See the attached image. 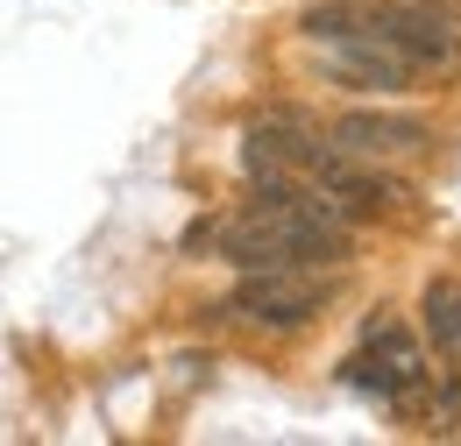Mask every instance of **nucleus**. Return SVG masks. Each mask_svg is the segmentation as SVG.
Wrapping results in <instances>:
<instances>
[{
    "label": "nucleus",
    "instance_id": "0eeeda50",
    "mask_svg": "<svg viewBox=\"0 0 461 446\" xmlns=\"http://www.w3.org/2000/svg\"><path fill=\"white\" fill-rule=\"evenodd\" d=\"M419 319H426V340H433V354L447 361L461 376V283L433 277L426 283V298H419Z\"/></svg>",
    "mask_w": 461,
    "mask_h": 446
},
{
    "label": "nucleus",
    "instance_id": "7ed1b4c3",
    "mask_svg": "<svg viewBox=\"0 0 461 446\" xmlns=\"http://www.w3.org/2000/svg\"><path fill=\"white\" fill-rule=\"evenodd\" d=\"M234 319H249V326H305L312 312H320V283L312 270H241V290L228 298Z\"/></svg>",
    "mask_w": 461,
    "mask_h": 446
},
{
    "label": "nucleus",
    "instance_id": "f03ea898",
    "mask_svg": "<svg viewBox=\"0 0 461 446\" xmlns=\"http://www.w3.org/2000/svg\"><path fill=\"white\" fill-rule=\"evenodd\" d=\"M305 36L320 43L327 71H334L341 85H355V93H404V85L419 78L398 57V43L369 22V7H312V14H305Z\"/></svg>",
    "mask_w": 461,
    "mask_h": 446
},
{
    "label": "nucleus",
    "instance_id": "20e7f679",
    "mask_svg": "<svg viewBox=\"0 0 461 446\" xmlns=\"http://www.w3.org/2000/svg\"><path fill=\"white\" fill-rule=\"evenodd\" d=\"M348 369H355L362 390H376L384 404H411L419 383H426V354H419V340L404 334V326H376L369 347H362Z\"/></svg>",
    "mask_w": 461,
    "mask_h": 446
},
{
    "label": "nucleus",
    "instance_id": "f257e3e1",
    "mask_svg": "<svg viewBox=\"0 0 461 446\" xmlns=\"http://www.w3.org/2000/svg\"><path fill=\"white\" fill-rule=\"evenodd\" d=\"M213 241L234 270H334L348 263V213L305 177H285L256 184L234 220H213Z\"/></svg>",
    "mask_w": 461,
    "mask_h": 446
},
{
    "label": "nucleus",
    "instance_id": "39448f33",
    "mask_svg": "<svg viewBox=\"0 0 461 446\" xmlns=\"http://www.w3.org/2000/svg\"><path fill=\"white\" fill-rule=\"evenodd\" d=\"M369 22L398 43V57L411 71H447L461 57V36L433 14V7H398V0H384V7H369Z\"/></svg>",
    "mask_w": 461,
    "mask_h": 446
},
{
    "label": "nucleus",
    "instance_id": "423d86ee",
    "mask_svg": "<svg viewBox=\"0 0 461 446\" xmlns=\"http://www.w3.org/2000/svg\"><path fill=\"white\" fill-rule=\"evenodd\" d=\"M334 149L362 156V164H398L411 149H426V128L404 113H348V120H334Z\"/></svg>",
    "mask_w": 461,
    "mask_h": 446
}]
</instances>
